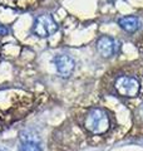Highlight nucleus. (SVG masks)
Wrapping results in <instances>:
<instances>
[{"label":"nucleus","instance_id":"1","mask_svg":"<svg viewBox=\"0 0 143 151\" xmlns=\"http://www.w3.org/2000/svg\"><path fill=\"white\" fill-rule=\"evenodd\" d=\"M85 127L94 135H103L111 127L108 113L102 108H92L85 117Z\"/></svg>","mask_w":143,"mask_h":151},{"label":"nucleus","instance_id":"2","mask_svg":"<svg viewBox=\"0 0 143 151\" xmlns=\"http://www.w3.org/2000/svg\"><path fill=\"white\" fill-rule=\"evenodd\" d=\"M116 91L123 97H136L139 93L141 84L136 77L131 76H121L116 81Z\"/></svg>","mask_w":143,"mask_h":151},{"label":"nucleus","instance_id":"3","mask_svg":"<svg viewBox=\"0 0 143 151\" xmlns=\"http://www.w3.org/2000/svg\"><path fill=\"white\" fill-rule=\"evenodd\" d=\"M58 30V24L53 19L51 15H39L35 19L34 23V28H33V32L35 33L38 37L40 38H46L50 37L56 33Z\"/></svg>","mask_w":143,"mask_h":151},{"label":"nucleus","instance_id":"4","mask_svg":"<svg viewBox=\"0 0 143 151\" xmlns=\"http://www.w3.org/2000/svg\"><path fill=\"white\" fill-rule=\"evenodd\" d=\"M21 151H41V141L39 135L33 130H23L19 135Z\"/></svg>","mask_w":143,"mask_h":151},{"label":"nucleus","instance_id":"5","mask_svg":"<svg viewBox=\"0 0 143 151\" xmlns=\"http://www.w3.org/2000/svg\"><path fill=\"white\" fill-rule=\"evenodd\" d=\"M54 65L56 68V72H58L61 77H69V76L73 73V70L75 68V62L72 57L66 55V54H59L54 58Z\"/></svg>","mask_w":143,"mask_h":151},{"label":"nucleus","instance_id":"6","mask_svg":"<svg viewBox=\"0 0 143 151\" xmlns=\"http://www.w3.org/2000/svg\"><path fill=\"white\" fill-rule=\"evenodd\" d=\"M97 49L103 57L109 58L118 52V43L111 37H101L97 40Z\"/></svg>","mask_w":143,"mask_h":151},{"label":"nucleus","instance_id":"7","mask_svg":"<svg viewBox=\"0 0 143 151\" xmlns=\"http://www.w3.org/2000/svg\"><path fill=\"white\" fill-rule=\"evenodd\" d=\"M118 24H119V27H121L123 30L129 32V33L136 32V30H138L141 28L139 19H138L137 17H133V15L121 18L118 20Z\"/></svg>","mask_w":143,"mask_h":151},{"label":"nucleus","instance_id":"8","mask_svg":"<svg viewBox=\"0 0 143 151\" xmlns=\"http://www.w3.org/2000/svg\"><path fill=\"white\" fill-rule=\"evenodd\" d=\"M8 33H9V29H8V28L0 24V35H6Z\"/></svg>","mask_w":143,"mask_h":151}]
</instances>
